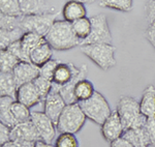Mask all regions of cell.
Masks as SVG:
<instances>
[{
    "label": "cell",
    "mask_w": 155,
    "mask_h": 147,
    "mask_svg": "<svg viewBox=\"0 0 155 147\" xmlns=\"http://www.w3.org/2000/svg\"><path fill=\"white\" fill-rule=\"evenodd\" d=\"M71 25L74 34L81 42L89 36L90 32H91V20L90 18L85 17V18L79 19L74 21V23H71Z\"/></svg>",
    "instance_id": "obj_27"
},
{
    "label": "cell",
    "mask_w": 155,
    "mask_h": 147,
    "mask_svg": "<svg viewBox=\"0 0 155 147\" xmlns=\"http://www.w3.org/2000/svg\"><path fill=\"white\" fill-rule=\"evenodd\" d=\"M90 20H91V32L87 38L81 42V46L89 44L112 45L113 37H112L111 30L107 24V17L102 14H98L91 17Z\"/></svg>",
    "instance_id": "obj_7"
},
{
    "label": "cell",
    "mask_w": 155,
    "mask_h": 147,
    "mask_svg": "<svg viewBox=\"0 0 155 147\" xmlns=\"http://www.w3.org/2000/svg\"><path fill=\"white\" fill-rule=\"evenodd\" d=\"M25 31L21 27L12 30H0V48L1 50L8 48L12 44L20 41Z\"/></svg>",
    "instance_id": "obj_26"
},
{
    "label": "cell",
    "mask_w": 155,
    "mask_h": 147,
    "mask_svg": "<svg viewBox=\"0 0 155 147\" xmlns=\"http://www.w3.org/2000/svg\"><path fill=\"white\" fill-rule=\"evenodd\" d=\"M77 1H80V2H82V3H87V4H91V3H93V2H95L96 0H77Z\"/></svg>",
    "instance_id": "obj_42"
},
{
    "label": "cell",
    "mask_w": 155,
    "mask_h": 147,
    "mask_svg": "<svg viewBox=\"0 0 155 147\" xmlns=\"http://www.w3.org/2000/svg\"><path fill=\"white\" fill-rule=\"evenodd\" d=\"M87 72H88L87 65L86 64H82V65L78 68V71L74 73V77L71 78V81H69L67 84H65V85L60 87L59 92L62 95V98L64 99V101H65V103L67 105L78 103L76 96H74V87H76L77 83L80 81V80L86 78Z\"/></svg>",
    "instance_id": "obj_14"
},
{
    "label": "cell",
    "mask_w": 155,
    "mask_h": 147,
    "mask_svg": "<svg viewBox=\"0 0 155 147\" xmlns=\"http://www.w3.org/2000/svg\"><path fill=\"white\" fill-rule=\"evenodd\" d=\"M145 129H146V133L148 135L151 146L155 147V116L147 118L146 124H145Z\"/></svg>",
    "instance_id": "obj_35"
},
{
    "label": "cell",
    "mask_w": 155,
    "mask_h": 147,
    "mask_svg": "<svg viewBox=\"0 0 155 147\" xmlns=\"http://www.w3.org/2000/svg\"><path fill=\"white\" fill-rule=\"evenodd\" d=\"M0 14L5 16L22 17L19 0H0Z\"/></svg>",
    "instance_id": "obj_29"
},
{
    "label": "cell",
    "mask_w": 155,
    "mask_h": 147,
    "mask_svg": "<svg viewBox=\"0 0 155 147\" xmlns=\"http://www.w3.org/2000/svg\"><path fill=\"white\" fill-rule=\"evenodd\" d=\"M12 112L17 124L21 122L31 120V112L30 108L25 106L24 104L20 103L18 101H15L12 105Z\"/></svg>",
    "instance_id": "obj_28"
},
{
    "label": "cell",
    "mask_w": 155,
    "mask_h": 147,
    "mask_svg": "<svg viewBox=\"0 0 155 147\" xmlns=\"http://www.w3.org/2000/svg\"><path fill=\"white\" fill-rule=\"evenodd\" d=\"M34 147H56L55 145H52L51 143H47V142L42 141V140H39V141H36L35 144H34Z\"/></svg>",
    "instance_id": "obj_41"
},
{
    "label": "cell",
    "mask_w": 155,
    "mask_h": 147,
    "mask_svg": "<svg viewBox=\"0 0 155 147\" xmlns=\"http://www.w3.org/2000/svg\"><path fill=\"white\" fill-rule=\"evenodd\" d=\"M117 112L123 124L124 131L142 128L146 124L147 117L140 109V102L132 96H121L117 104Z\"/></svg>",
    "instance_id": "obj_2"
},
{
    "label": "cell",
    "mask_w": 155,
    "mask_h": 147,
    "mask_svg": "<svg viewBox=\"0 0 155 147\" xmlns=\"http://www.w3.org/2000/svg\"><path fill=\"white\" fill-rule=\"evenodd\" d=\"M140 109L147 118L155 116V87L149 85L145 88L140 101Z\"/></svg>",
    "instance_id": "obj_18"
},
{
    "label": "cell",
    "mask_w": 155,
    "mask_h": 147,
    "mask_svg": "<svg viewBox=\"0 0 155 147\" xmlns=\"http://www.w3.org/2000/svg\"><path fill=\"white\" fill-rule=\"evenodd\" d=\"M101 126L102 137L104 138V140L110 142V143L122 137L125 132L117 110L112 111L111 115L107 117L106 121Z\"/></svg>",
    "instance_id": "obj_9"
},
{
    "label": "cell",
    "mask_w": 155,
    "mask_h": 147,
    "mask_svg": "<svg viewBox=\"0 0 155 147\" xmlns=\"http://www.w3.org/2000/svg\"><path fill=\"white\" fill-rule=\"evenodd\" d=\"M33 83L37 88V90H38V92L41 93L42 101H45L47 96H48V94L52 90V87H53V81L50 80V79L45 78V77H42L39 75V76L33 81Z\"/></svg>",
    "instance_id": "obj_32"
},
{
    "label": "cell",
    "mask_w": 155,
    "mask_h": 147,
    "mask_svg": "<svg viewBox=\"0 0 155 147\" xmlns=\"http://www.w3.org/2000/svg\"><path fill=\"white\" fill-rule=\"evenodd\" d=\"M81 52L99 68L107 71L116 65V48L110 44H89L80 46Z\"/></svg>",
    "instance_id": "obj_3"
},
{
    "label": "cell",
    "mask_w": 155,
    "mask_h": 147,
    "mask_svg": "<svg viewBox=\"0 0 155 147\" xmlns=\"http://www.w3.org/2000/svg\"><path fill=\"white\" fill-rule=\"evenodd\" d=\"M11 140H23L36 142L41 140L38 131L36 129L34 123L31 120L26 122L18 123L12 128Z\"/></svg>",
    "instance_id": "obj_13"
},
{
    "label": "cell",
    "mask_w": 155,
    "mask_h": 147,
    "mask_svg": "<svg viewBox=\"0 0 155 147\" xmlns=\"http://www.w3.org/2000/svg\"><path fill=\"white\" fill-rule=\"evenodd\" d=\"M23 17V16H22ZM22 17H12L1 15L0 16V30H12L20 28Z\"/></svg>",
    "instance_id": "obj_33"
},
{
    "label": "cell",
    "mask_w": 155,
    "mask_h": 147,
    "mask_svg": "<svg viewBox=\"0 0 155 147\" xmlns=\"http://www.w3.org/2000/svg\"><path fill=\"white\" fill-rule=\"evenodd\" d=\"M44 37L45 36L36 33V32H25L24 33V35L20 39V43H21V47L24 54L28 57V59L30 53L38 46V44L44 39Z\"/></svg>",
    "instance_id": "obj_23"
},
{
    "label": "cell",
    "mask_w": 155,
    "mask_h": 147,
    "mask_svg": "<svg viewBox=\"0 0 155 147\" xmlns=\"http://www.w3.org/2000/svg\"><path fill=\"white\" fill-rule=\"evenodd\" d=\"M94 92H95V89H94L92 82L86 78L80 80L74 87V96H76L78 103L90 99L93 95Z\"/></svg>",
    "instance_id": "obj_24"
},
{
    "label": "cell",
    "mask_w": 155,
    "mask_h": 147,
    "mask_svg": "<svg viewBox=\"0 0 155 147\" xmlns=\"http://www.w3.org/2000/svg\"><path fill=\"white\" fill-rule=\"evenodd\" d=\"M21 60L7 49L0 51V71L1 73H12Z\"/></svg>",
    "instance_id": "obj_25"
},
{
    "label": "cell",
    "mask_w": 155,
    "mask_h": 147,
    "mask_svg": "<svg viewBox=\"0 0 155 147\" xmlns=\"http://www.w3.org/2000/svg\"><path fill=\"white\" fill-rule=\"evenodd\" d=\"M60 63L59 60L57 59H53L52 58L51 60L47 62L46 64L39 68V75L47 79H50L53 81V76H54V73H55V69L58 66V64Z\"/></svg>",
    "instance_id": "obj_34"
},
{
    "label": "cell",
    "mask_w": 155,
    "mask_h": 147,
    "mask_svg": "<svg viewBox=\"0 0 155 147\" xmlns=\"http://www.w3.org/2000/svg\"><path fill=\"white\" fill-rule=\"evenodd\" d=\"M79 105L87 118L99 125H101L112 113L107 99L96 90L91 98L86 101L79 102Z\"/></svg>",
    "instance_id": "obj_5"
},
{
    "label": "cell",
    "mask_w": 155,
    "mask_h": 147,
    "mask_svg": "<svg viewBox=\"0 0 155 147\" xmlns=\"http://www.w3.org/2000/svg\"><path fill=\"white\" fill-rule=\"evenodd\" d=\"M16 101L24 104L28 108H32V107L41 103L42 99L33 82H29V83L23 84L18 87Z\"/></svg>",
    "instance_id": "obj_12"
},
{
    "label": "cell",
    "mask_w": 155,
    "mask_h": 147,
    "mask_svg": "<svg viewBox=\"0 0 155 147\" xmlns=\"http://www.w3.org/2000/svg\"><path fill=\"white\" fill-rule=\"evenodd\" d=\"M86 118L87 117L79 103L66 105L57 121V132L71 134L79 133L86 122Z\"/></svg>",
    "instance_id": "obj_4"
},
{
    "label": "cell",
    "mask_w": 155,
    "mask_h": 147,
    "mask_svg": "<svg viewBox=\"0 0 155 147\" xmlns=\"http://www.w3.org/2000/svg\"><path fill=\"white\" fill-rule=\"evenodd\" d=\"M16 99L12 96H1L0 98V121L9 128H14L17 124L12 112V105Z\"/></svg>",
    "instance_id": "obj_20"
},
{
    "label": "cell",
    "mask_w": 155,
    "mask_h": 147,
    "mask_svg": "<svg viewBox=\"0 0 155 147\" xmlns=\"http://www.w3.org/2000/svg\"><path fill=\"white\" fill-rule=\"evenodd\" d=\"M144 35L155 50V20L152 21L151 23H149V26L147 27Z\"/></svg>",
    "instance_id": "obj_36"
},
{
    "label": "cell",
    "mask_w": 155,
    "mask_h": 147,
    "mask_svg": "<svg viewBox=\"0 0 155 147\" xmlns=\"http://www.w3.org/2000/svg\"><path fill=\"white\" fill-rule=\"evenodd\" d=\"M87 15V9L85 4L77 0H67L62 7V16L65 21L74 23V21L85 18Z\"/></svg>",
    "instance_id": "obj_17"
},
{
    "label": "cell",
    "mask_w": 155,
    "mask_h": 147,
    "mask_svg": "<svg viewBox=\"0 0 155 147\" xmlns=\"http://www.w3.org/2000/svg\"><path fill=\"white\" fill-rule=\"evenodd\" d=\"M56 147H79L80 143L76 137V134L60 133L55 140Z\"/></svg>",
    "instance_id": "obj_31"
},
{
    "label": "cell",
    "mask_w": 155,
    "mask_h": 147,
    "mask_svg": "<svg viewBox=\"0 0 155 147\" xmlns=\"http://www.w3.org/2000/svg\"><path fill=\"white\" fill-rule=\"evenodd\" d=\"M52 57H53V48L44 37V39L38 44V46L30 53L29 59L30 62L33 63L34 65L41 68L44 64L51 60Z\"/></svg>",
    "instance_id": "obj_15"
},
{
    "label": "cell",
    "mask_w": 155,
    "mask_h": 147,
    "mask_svg": "<svg viewBox=\"0 0 155 147\" xmlns=\"http://www.w3.org/2000/svg\"><path fill=\"white\" fill-rule=\"evenodd\" d=\"M12 74L15 81L19 87L23 84L33 82L39 76V68L31 62L21 61L12 71Z\"/></svg>",
    "instance_id": "obj_11"
},
{
    "label": "cell",
    "mask_w": 155,
    "mask_h": 147,
    "mask_svg": "<svg viewBox=\"0 0 155 147\" xmlns=\"http://www.w3.org/2000/svg\"><path fill=\"white\" fill-rule=\"evenodd\" d=\"M58 15L59 12L57 11H50L44 14L23 16L20 26L25 32H36L42 36H46Z\"/></svg>",
    "instance_id": "obj_6"
},
{
    "label": "cell",
    "mask_w": 155,
    "mask_h": 147,
    "mask_svg": "<svg viewBox=\"0 0 155 147\" xmlns=\"http://www.w3.org/2000/svg\"><path fill=\"white\" fill-rule=\"evenodd\" d=\"M66 103L59 91L51 90L48 96L44 101V112L48 115L55 124H57L62 111L66 107Z\"/></svg>",
    "instance_id": "obj_10"
},
{
    "label": "cell",
    "mask_w": 155,
    "mask_h": 147,
    "mask_svg": "<svg viewBox=\"0 0 155 147\" xmlns=\"http://www.w3.org/2000/svg\"><path fill=\"white\" fill-rule=\"evenodd\" d=\"M35 142L23 141V140H11L7 143L1 145V147H34Z\"/></svg>",
    "instance_id": "obj_38"
},
{
    "label": "cell",
    "mask_w": 155,
    "mask_h": 147,
    "mask_svg": "<svg viewBox=\"0 0 155 147\" xmlns=\"http://www.w3.org/2000/svg\"><path fill=\"white\" fill-rule=\"evenodd\" d=\"M45 38L56 51H67L81 46V41L74 34L71 23L65 20H56Z\"/></svg>",
    "instance_id": "obj_1"
},
{
    "label": "cell",
    "mask_w": 155,
    "mask_h": 147,
    "mask_svg": "<svg viewBox=\"0 0 155 147\" xmlns=\"http://www.w3.org/2000/svg\"><path fill=\"white\" fill-rule=\"evenodd\" d=\"M11 133L12 128H9V126H7L3 123H0V144L1 145L11 141Z\"/></svg>",
    "instance_id": "obj_37"
},
{
    "label": "cell",
    "mask_w": 155,
    "mask_h": 147,
    "mask_svg": "<svg viewBox=\"0 0 155 147\" xmlns=\"http://www.w3.org/2000/svg\"><path fill=\"white\" fill-rule=\"evenodd\" d=\"M18 85L12 73H1L0 74V95L1 96H12L16 99Z\"/></svg>",
    "instance_id": "obj_22"
},
{
    "label": "cell",
    "mask_w": 155,
    "mask_h": 147,
    "mask_svg": "<svg viewBox=\"0 0 155 147\" xmlns=\"http://www.w3.org/2000/svg\"><path fill=\"white\" fill-rule=\"evenodd\" d=\"M31 121L34 123L42 141L53 143L56 138L57 128L54 121L45 112H31Z\"/></svg>",
    "instance_id": "obj_8"
},
{
    "label": "cell",
    "mask_w": 155,
    "mask_h": 147,
    "mask_svg": "<svg viewBox=\"0 0 155 147\" xmlns=\"http://www.w3.org/2000/svg\"><path fill=\"white\" fill-rule=\"evenodd\" d=\"M78 68H79L71 62H69V63L60 62L56 69H55L53 76V85L59 90L60 87L65 85L71 81L74 73L78 71Z\"/></svg>",
    "instance_id": "obj_16"
},
{
    "label": "cell",
    "mask_w": 155,
    "mask_h": 147,
    "mask_svg": "<svg viewBox=\"0 0 155 147\" xmlns=\"http://www.w3.org/2000/svg\"><path fill=\"white\" fill-rule=\"evenodd\" d=\"M110 147H134L128 140H126L123 137H120L117 140L111 142Z\"/></svg>",
    "instance_id": "obj_40"
},
{
    "label": "cell",
    "mask_w": 155,
    "mask_h": 147,
    "mask_svg": "<svg viewBox=\"0 0 155 147\" xmlns=\"http://www.w3.org/2000/svg\"><path fill=\"white\" fill-rule=\"evenodd\" d=\"M123 138L128 140L134 147H149L151 146L148 135L145 129V125L139 129H127L122 135Z\"/></svg>",
    "instance_id": "obj_19"
},
{
    "label": "cell",
    "mask_w": 155,
    "mask_h": 147,
    "mask_svg": "<svg viewBox=\"0 0 155 147\" xmlns=\"http://www.w3.org/2000/svg\"><path fill=\"white\" fill-rule=\"evenodd\" d=\"M101 6L116 9L122 12H128L132 9V0H101Z\"/></svg>",
    "instance_id": "obj_30"
},
{
    "label": "cell",
    "mask_w": 155,
    "mask_h": 147,
    "mask_svg": "<svg viewBox=\"0 0 155 147\" xmlns=\"http://www.w3.org/2000/svg\"><path fill=\"white\" fill-rule=\"evenodd\" d=\"M146 18L149 23L155 20V0H148V2H147Z\"/></svg>",
    "instance_id": "obj_39"
},
{
    "label": "cell",
    "mask_w": 155,
    "mask_h": 147,
    "mask_svg": "<svg viewBox=\"0 0 155 147\" xmlns=\"http://www.w3.org/2000/svg\"><path fill=\"white\" fill-rule=\"evenodd\" d=\"M23 16L37 15L50 12L46 0H19Z\"/></svg>",
    "instance_id": "obj_21"
}]
</instances>
